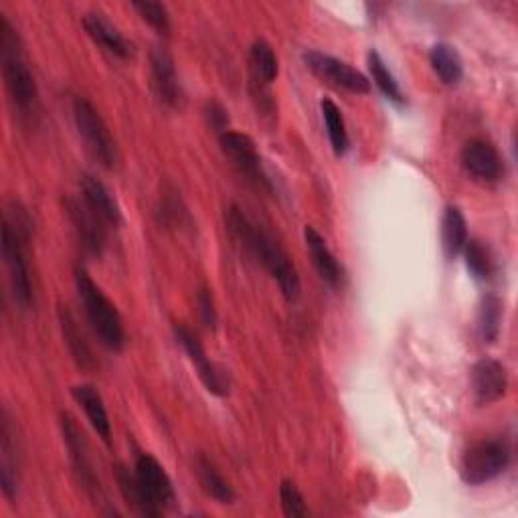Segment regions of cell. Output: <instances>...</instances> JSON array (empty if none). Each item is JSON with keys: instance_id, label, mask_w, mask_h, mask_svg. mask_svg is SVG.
<instances>
[{"instance_id": "6da1fadb", "label": "cell", "mask_w": 518, "mask_h": 518, "mask_svg": "<svg viewBox=\"0 0 518 518\" xmlns=\"http://www.w3.org/2000/svg\"><path fill=\"white\" fill-rule=\"evenodd\" d=\"M227 231L262 264L270 276L278 282L284 298L288 302H296L300 298V276L294 268L290 255L257 225L249 221V217L235 205L225 211Z\"/></svg>"}, {"instance_id": "7a4b0ae2", "label": "cell", "mask_w": 518, "mask_h": 518, "mask_svg": "<svg viewBox=\"0 0 518 518\" xmlns=\"http://www.w3.org/2000/svg\"><path fill=\"white\" fill-rule=\"evenodd\" d=\"M75 290H77L79 302L85 310V316H88L100 342L106 349L120 353L124 349L126 334H124V324H122L120 312L114 306V302L90 278V274L81 268L75 270Z\"/></svg>"}, {"instance_id": "3957f363", "label": "cell", "mask_w": 518, "mask_h": 518, "mask_svg": "<svg viewBox=\"0 0 518 518\" xmlns=\"http://www.w3.org/2000/svg\"><path fill=\"white\" fill-rule=\"evenodd\" d=\"M0 53H3V75L11 102L27 116L37 106V83L21 55L19 37L5 17H0Z\"/></svg>"}, {"instance_id": "277c9868", "label": "cell", "mask_w": 518, "mask_h": 518, "mask_svg": "<svg viewBox=\"0 0 518 518\" xmlns=\"http://www.w3.org/2000/svg\"><path fill=\"white\" fill-rule=\"evenodd\" d=\"M29 237V221L15 217V223L11 219L3 225V257L9 270V282L13 288L15 302L21 308H29L33 302V288H31V276L25 257V241Z\"/></svg>"}, {"instance_id": "5b68a950", "label": "cell", "mask_w": 518, "mask_h": 518, "mask_svg": "<svg viewBox=\"0 0 518 518\" xmlns=\"http://www.w3.org/2000/svg\"><path fill=\"white\" fill-rule=\"evenodd\" d=\"M73 120H75V128L88 148V152L94 156V160H98L104 168H114L116 160H118V150H116V142L106 126V122L102 120L100 112L83 98H75L73 100Z\"/></svg>"}, {"instance_id": "8992f818", "label": "cell", "mask_w": 518, "mask_h": 518, "mask_svg": "<svg viewBox=\"0 0 518 518\" xmlns=\"http://www.w3.org/2000/svg\"><path fill=\"white\" fill-rule=\"evenodd\" d=\"M510 456V448L504 440L476 442L462 458L460 476L468 486H484L504 474Z\"/></svg>"}, {"instance_id": "52a82bcc", "label": "cell", "mask_w": 518, "mask_h": 518, "mask_svg": "<svg viewBox=\"0 0 518 518\" xmlns=\"http://www.w3.org/2000/svg\"><path fill=\"white\" fill-rule=\"evenodd\" d=\"M219 144L223 154L231 160L235 170L247 183H251L257 189H266V191L272 189L270 179L262 166V158L257 154L255 142L247 134L227 130L225 134L219 136Z\"/></svg>"}, {"instance_id": "ba28073f", "label": "cell", "mask_w": 518, "mask_h": 518, "mask_svg": "<svg viewBox=\"0 0 518 518\" xmlns=\"http://www.w3.org/2000/svg\"><path fill=\"white\" fill-rule=\"evenodd\" d=\"M304 63L316 77H320L330 85H336V88H342L353 94H369L371 90V81L359 69L351 67L349 63H344L332 55H326L322 51H306Z\"/></svg>"}, {"instance_id": "9c48e42d", "label": "cell", "mask_w": 518, "mask_h": 518, "mask_svg": "<svg viewBox=\"0 0 518 518\" xmlns=\"http://www.w3.org/2000/svg\"><path fill=\"white\" fill-rule=\"evenodd\" d=\"M175 336H177L181 347L185 349V353L189 355V359H191L193 367L197 369V375H199L201 383L207 387V391L217 395V397H225L229 393V379L207 357V353L203 349V344L199 342V338L185 324H177L175 326Z\"/></svg>"}, {"instance_id": "30bf717a", "label": "cell", "mask_w": 518, "mask_h": 518, "mask_svg": "<svg viewBox=\"0 0 518 518\" xmlns=\"http://www.w3.org/2000/svg\"><path fill=\"white\" fill-rule=\"evenodd\" d=\"M150 71H152V88L162 106L170 110H181L185 102L183 85L177 73V65L172 55L164 47H156L150 55Z\"/></svg>"}, {"instance_id": "8fae6325", "label": "cell", "mask_w": 518, "mask_h": 518, "mask_svg": "<svg viewBox=\"0 0 518 518\" xmlns=\"http://www.w3.org/2000/svg\"><path fill=\"white\" fill-rule=\"evenodd\" d=\"M462 166L480 183H498L504 175V162L494 144L486 140H470L462 150Z\"/></svg>"}, {"instance_id": "7c38bea8", "label": "cell", "mask_w": 518, "mask_h": 518, "mask_svg": "<svg viewBox=\"0 0 518 518\" xmlns=\"http://www.w3.org/2000/svg\"><path fill=\"white\" fill-rule=\"evenodd\" d=\"M140 484L144 486L146 494L150 500L164 512L166 508H172L177 504V492L172 486V480L168 478L166 470L162 464L150 456V454H140L136 458V468H134Z\"/></svg>"}, {"instance_id": "4fadbf2b", "label": "cell", "mask_w": 518, "mask_h": 518, "mask_svg": "<svg viewBox=\"0 0 518 518\" xmlns=\"http://www.w3.org/2000/svg\"><path fill=\"white\" fill-rule=\"evenodd\" d=\"M508 391V373L504 365L492 357L480 359L472 369V393L476 405H492Z\"/></svg>"}, {"instance_id": "5bb4252c", "label": "cell", "mask_w": 518, "mask_h": 518, "mask_svg": "<svg viewBox=\"0 0 518 518\" xmlns=\"http://www.w3.org/2000/svg\"><path fill=\"white\" fill-rule=\"evenodd\" d=\"M61 429H63V440L69 452V460L73 464V470L90 496H96L100 492V484L96 480L90 456H88V446H85L81 429L75 425V421L69 415H61Z\"/></svg>"}, {"instance_id": "9a60e30c", "label": "cell", "mask_w": 518, "mask_h": 518, "mask_svg": "<svg viewBox=\"0 0 518 518\" xmlns=\"http://www.w3.org/2000/svg\"><path fill=\"white\" fill-rule=\"evenodd\" d=\"M67 213L85 251L100 255L104 249V227H102L104 223L96 217V213L88 205H85L83 199L67 201Z\"/></svg>"}, {"instance_id": "2e32d148", "label": "cell", "mask_w": 518, "mask_h": 518, "mask_svg": "<svg viewBox=\"0 0 518 518\" xmlns=\"http://www.w3.org/2000/svg\"><path fill=\"white\" fill-rule=\"evenodd\" d=\"M304 243L320 280L332 288H338L342 284V266L328 249L324 237L312 225L304 227Z\"/></svg>"}, {"instance_id": "e0dca14e", "label": "cell", "mask_w": 518, "mask_h": 518, "mask_svg": "<svg viewBox=\"0 0 518 518\" xmlns=\"http://www.w3.org/2000/svg\"><path fill=\"white\" fill-rule=\"evenodd\" d=\"M81 199L96 213V217L104 225L118 227L122 223V213H120L116 199L106 189V185L102 181H98L96 177H92V175L81 177Z\"/></svg>"}, {"instance_id": "ac0fdd59", "label": "cell", "mask_w": 518, "mask_h": 518, "mask_svg": "<svg viewBox=\"0 0 518 518\" xmlns=\"http://www.w3.org/2000/svg\"><path fill=\"white\" fill-rule=\"evenodd\" d=\"M71 395L79 403V407L85 411V417H88V421L92 423L96 434L106 444H110V440H112V423H110L108 409H106V403H104L100 391L94 385L81 383V385H75L71 389Z\"/></svg>"}, {"instance_id": "d6986e66", "label": "cell", "mask_w": 518, "mask_h": 518, "mask_svg": "<svg viewBox=\"0 0 518 518\" xmlns=\"http://www.w3.org/2000/svg\"><path fill=\"white\" fill-rule=\"evenodd\" d=\"M0 482H3V492L9 500L17 496L19 488V462H17V444H15V431L11 425V419L7 411L3 413V427H0Z\"/></svg>"}, {"instance_id": "ffe728a7", "label": "cell", "mask_w": 518, "mask_h": 518, "mask_svg": "<svg viewBox=\"0 0 518 518\" xmlns=\"http://www.w3.org/2000/svg\"><path fill=\"white\" fill-rule=\"evenodd\" d=\"M83 29L88 33L96 45L108 51L114 57L126 59L130 55V43L124 35L102 15V13H88L83 17Z\"/></svg>"}, {"instance_id": "44dd1931", "label": "cell", "mask_w": 518, "mask_h": 518, "mask_svg": "<svg viewBox=\"0 0 518 518\" xmlns=\"http://www.w3.org/2000/svg\"><path fill=\"white\" fill-rule=\"evenodd\" d=\"M59 326H61V332H63V338H65V344L67 349L75 361V365L83 371H92L96 369V359H94V353L90 349L88 340H85L83 332L79 330L73 314L65 308V306H59Z\"/></svg>"}, {"instance_id": "7402d4cb", "label": "cell", "mask_w": 518, "mask_h": 518, "mask_svg": "<svg viewBox=\"0 0 518 518\" xmlns=\"http://www.w3.org/2000/svg\"><path fill=\"white\" fill-rule=\"evenodd\" d=\"M118 488L126 500V504L140 516H160L162 510L150 500L144 486L140 484L136 472H130L126 466H118L116 470Z\"/></svg>"}, {"instance_id": "603a6c76", "label": "cell", "mask_w": 518, "mask_h": 518, "mask_svg": "<svg viewBox=\"0 0 518 518\" xmlns=\"http://www.w3.org/2000/svg\"><path fill=\"white\" fill-rule=\"evenodd\" d=\"M468 241V223L460 207L448 205L442 217V247L448 259L462 255V249Z\"/></svg>"}, {"instance_id": "cb8c5ba5", "label": "cell", "mask_w": 518, "mask_h": 518, "mask_svg": "<svg viewBox=\"0 0 518 518\" xmlns=\"http://www.w3.org/2000/svg\"><path fill=\"white\" fill-rule=\"evenodd\" d=\"M429 63L444 85H458L464 77L462 57L450 43H436L431 47Z\"/></svg>"}, {"instance_id": "d4e9b609", "label": "cell", "mask_w": 518, "mask_h": 518, "mask_svg": "<svg viewBox=\"0 0 518 518\" xmlns=\"http://www.w3.org/2000/svg\"><path fill=\"white\" fill-rule=\"evenodd\" d=\"M502 316H504L502 300L494 294H486L480 300L478 316H476V330L484 344H494L498 340L502 330Z\"/></svg>"}, {"instance_id": "484cf974", "label": "cell", "mask_w": 518, "mask_h": 518, "mask_svg": "<svg viewBox=\"0 0 518 518\" xmlns=\"http://www.w3.org/2000/svg\"><path fill=\"white\" fill-rule=\"evenodd\" d=\"M195 472L199 478L201 488L205 490L207 496H211L213 500H217L219 504H233L235 500V492L231 488V484L221 476V472L215 468V464L211 460H207L205 456H199L195 462Z\"/></svg>"}, {"instance_id": "4316f807", "label": "cell", "mask_w": 518, "mask_h": 518, "mask_svg": "<svg viewBox=\"0 0 518 518\" xmlns=\"http://www.w3.org/2000/svg\"><path fill=\"white\" fill-rule=\"evenodd\" d=\"M249 67H251V75L257 83L262 85H270L276 81L278 77V71H280V65H278V57L274 53V47L259 39L251 45L249 49Z\"/></svg>"}, {"instance_id": "83f0119b", "label": "cell", "mask_w": 518, "mask_h": 518, "mask_svg": "<svg viewBox=\"0 0 518 518\" xmlns=\"http://www.w3.org/2000/svg\"><path fill=\"white\" fill-rule=\"evenodd\" d=\"M462 255H464L466 270L474 280L486 282L494 276V257L484 241L468 239L462 249Z\"/></svg>"}, {"instance_id": "f1b7e54d", "label": "cell", "mask_w": 518, "mask_h": 518, "mask_svg": "<svg viewBox=\"0 0 518 518\" xmlns=\"http://www.w3.org/2000/svg\"><path fill=\"white\" fill-rule=\"evenodd\" d=\"M367 65L371 71V79L375 81V85L379 88V92L395 106H403L405 104V96L399 88V81L395 79V75L391 73V69L387 67V63L383 61V57L377 51H369L367 55Z\"/></svg>"}, {"instance_id": "f546056e", "label": "cell", "mask_w": 518, "mask_h": 518, "mask_svg": "<svg viewBox=\"0 0 518 518\" xmlns=\"http://www.w3.org/2000/svg\"><path fill=\"white\" fill-rule=\"evenodd\" d=\"M320 112H322V120L326 126L330 146L336 156H342L349 150V132H347V124H344V116H342L340 108L332 100L324 98L320 102Z\"/></svg>"}, {"instance_id": "4dcf8cb0", "label": "cell", "mask_w": 518, "mask_h": 518, "mask_svg": "<svg viewBox=\"0 0 518 518\" xmlns=\"http://www.w3.org/2000/svg\"><path fill=\"white\" fill-rule=\"evenodd\" d=\"M132 9L142 17L144 23H148L156 33L166 35L170 31V17L164 5L152 3V0H136L132 3Z\"/></svg>"}, {"instance_id": "1f68e13d", "label": "cell", "mask_w": 518, "mask_h": 518, "mask_svg": "<svg viewBox=\"0 0 518 518\" xmlns=\"http://www.w3.org/2000/svg\"><path fill=\"white\" fill-rule=\"evenodd\" d=\"M280 502H282V510L288 518H304L310 514L302 492L298 490V486L292 480H282Z\"/></svg>"}, {"instance_id": "d6a6232c", "label": "cell", "mask_w": 518, "mask_h": 518, "mask_svg": "<svg viewBox=\"0 0 518 518\" xmlns=\"http://www.w3.org/2000/svg\"><path fill=\"white\" fill-rule=\"evenodd\" d=\"M205 118H207V124L215 132H219V136L227 132V128H229V112L225 110V106L221 102L209 100L205 104Z\"/></svg>"}, {"instance_id": "836d02e7", "label": "cell", "mask_w": 518, "mask_h": 518, "mask_svg": "<svg viewBox=\"0 0 518 518\" xmlns=\"http://www.w3.org/2000/svg\"><path fill=\"white\" fill-rule=\"evenodd\" d=\"M197 306H199V314H201V320L207 328H215L217 326V310H215V302H213V294L209 288H199V294H197Z\"/></svg>"}]
</instances>
